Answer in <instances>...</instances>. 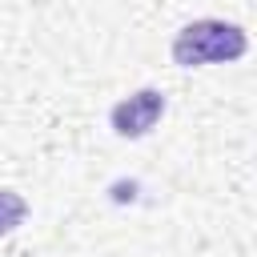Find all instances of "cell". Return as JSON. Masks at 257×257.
<instances>
[{
  "label": "cell",
  "instance_id": "obj_1",
  "mask_svg": "<svg viewBox=\"0 0 257 257\" xmlns=\"http://www.w3.org/2000/svg\"><path fill=\"white\" fill-rule=\"evenodd\" d=\"M249 40L237 24H225V20H193L177 32L173 40V60L181 68H197V64H225V60H237L245 56Z\"/></svg>",
  "mask_w": 257,
  "mask_h": 257
},
{
  "label": "cell",
  "instance_id": "obj_2",
  "mask_svg": "<svg viewBox=\"0 0 257 257\" xmlns=\"http://www.w3.org/2000/svg\"><path fill=\"white\" fill-rule=\"evenodd\" d=\"M161 112H165V96L157 88H141V92H133L128 100H120L112 108V128L120 137H145L161 120Z\"/></svg>",
  "mask_w": 257,
  "mask_h": 257
},
{
  "label": "cell",
  "instance_id": "obj_3",
  "mask_svg": "<svg viewBox=\"0 0 257 257\" xmlns=\"http://www.w3.org/2000/svg\"><path fill=\"white\" fill-rule=\"evenodd\" d=\"M24 213H28V205H24L16 193L0 189V233H12V229L24 221Z\"/></svg>",
  "mask_w": 257,
  "mask_h": 257
}]
</instances>
